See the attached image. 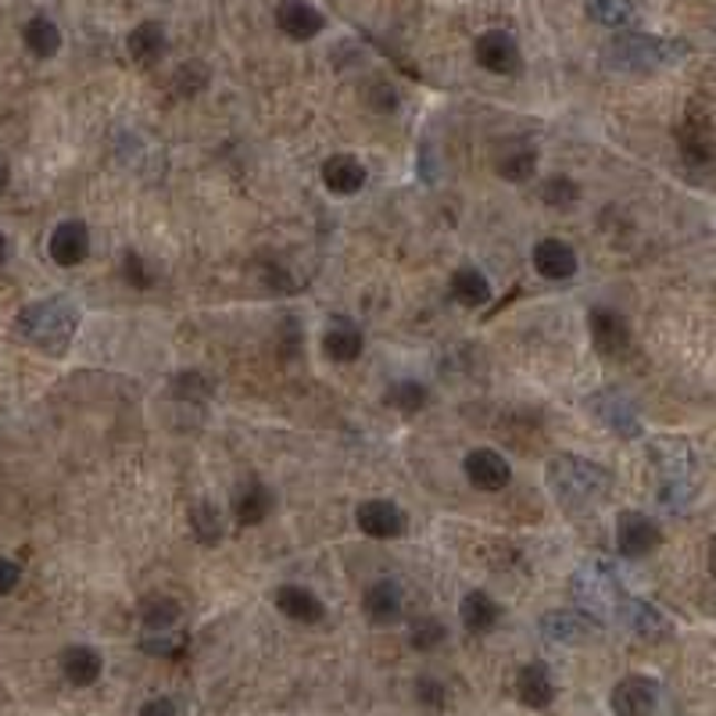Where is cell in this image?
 Here are the masks:
<instances>
[{
	"label": "cell",
	"instance_id": "cell-1",
	"mask_svg": "<svg viewBox=\"0 0 716 716\" xmlns=\"http://www.w3.org/2000/svg\"><path fill=\"white\" fill-rule=\"evenodd\" d=\"M544 477H549L552 498L569 512H592L612 491V473L581 455H555Z\"/></svg>",
	"mask_w": 716,
	"mask_h": 716
},
{
	"label": "cell",
	"instance_id": "cell-2",
	"mask_svg": "<svg viewBox=\"0 0 716 716\" xmlns=\"http://www.w3.org/2000/svg\"><path fill=\"white\" fill-rule=\"evenodd\" d=\"M14 329H19L22 340H29L40 351L65 355L72 337H76V329H79V308L72 305V297H65V294L43 297V301H33V305H25L19 312Z\"/></svg>",
	"mask_w": 716,
	"mask_h": 716
},
{
	"label": "cell",
	"instance_id": "cell-3",
	"mask_svg": "<svg viewBox=\"0 0 716 716\" xmlns=\"http://www.w3.org/2000/svg\"><path fill=\"white\" fill-rule=\"evenodd\" d=\"M687 57V43L666 40V36H649V33H627L606 43L601 51V65L609 72H630V76H649V72L677 65Z\"/></svg>",
	"mask_w": 716,
	"mask_h": 716
},
{
	"label": "cell",
	"instance_id": "cell-4",
	"mask_svg": "<svg viewBox=\"0 0 716 716\" xmlns=\"http://www.w3.org/2000/svg\"><path fill=\"white\" fill-rule=\"evenodd\" d=\"M573 598H577L581 612H587L592 620H616L623 587L606 563H587L573 573Z\"/></svg>",
	"mask_w": 716,
	"mask_h": 716
},
{
	"label": "cell",
	"instance_id": "cell-5",
	"mask_svg": "<svg viewBox=\"0 0 716 716\" xmlns=\"http://www.w3.org/2000/svg\"><path fill=\"white\" fill-rule=\"evenodd\" d=\"M652 458L663 473V501L670 509H681L684 501H692L695 495V458L687 452V444L681 441H659L652 448Z\"/></svg>",
	"mask_w": 716,
	"mask_h": 716
},
{
	"label": "cell",
	"instance_id": "cell-6",
	"mask_svg": "<svg viewBox=\"0 0 716 716\" xmlns=\"http://www.w3.org/2000/svg\"><path fill=\"white\" fill-rule=\"evenodd\" d=\"M473 57H477L480 68L495 72V76H516L523 68L520 43L506 29H487V33H480L477 43H473Z\"/></svg>",
	"mask_w": 716,
	"mask_h": 716
},
{
	"label": "cell",
	"instance_id": "cell-7",
	"mask_svg": "<svg viewBox=\"0 0 716 716\" xmlns=\"http://www.w3.org/2000/svg\"><path fill=\"white\" fill-rule=\"evenodd\" d=\"M355 523L362 530L366 538L372 541H394V538H405L409 520L391 498H366L362 506L355 509Z\"/></svg>",
	"mask_w": 716,
	"mask_h": 716
},
{
	"label": "cell",
	"instance_id": "cell-8",
	"mask_svg": "<svg viewBox=\"0 0 716 716\" xmlns=\"http://www.w3.org/2000/svg\"><path fill=\"white\" fill-rule=\"evenodd\" d=\"M659 523L649 520L644 512H620V520H616V549H620L623 558H644L649 552L659 549Z\"/></svg>",
	"mask_w": 716,
	"mask_h": 716
},
{
	"label": "cell",
	"instance_id": "cell-9",
	"mask_svg": "<svg viewBox=\"0 0 716 716\" xmlns=\"http://www.w3.org/2000/svg\"><path fill=\"white\" fill-rule=\"evenodd\" d=\"M466 480L477 487V491H487V495H495V491H506L509 480H512V466L506 463V455L495 452V448H477V452H469L466 455Z\"/></svg>",
	"mask_w": 716,
	"mask_h": 716
},
{
	"label": "cell",
	"instance_id": "cell-10",
	"mask_svg": "<svg viewBox=\"0 0 716 716\" xmlns=\"http://www.w3.org/2000/svg\"><path fill=\"white\" fill-rule=\"evenodd\" d=\"M587 409H592L601 423H606L612 434H620V437H638L641 434V420H638V409H634V401H630L627 394L620 391H598L592 401H587Z\"/></svg>",
	"mask_w": 716,
	"mask_h": 716
},
{
	"label": "cell",
	"instance_id": "cell-11",
	"mask_svg": "<svg viewBox=\"0 0 716 716\" xmlns=\"http://www.w3.org/2000/svg\"><path fill=\"white\" fill-rule=\"evenodd\" d=\"M659 702V684L644 673H630L620 684L612 687L609 706L616 716H649Z\"/></svg>",
	"mask_w": 716,
	"mask_h": 716
},
{
	"label": "cell",
	"instance_id": "cell-12",
	"mask_svg": "<svg viewBox=\"0 0 716 716\" xmlns=\"http://www.w3.org/2000/svg\"><path fill=\"white\" fill-rule=\"evenodd\" d=\"M587 329H592V344L598 355L620 358L630 348V323L612 308H595L587 315Z\"/></svg>",
	"mask_w": 716,
	"mask_h": 716
},
{
	"label": "cell",
	"instance_id": "cell-13",
	"mask_svg": "<svg viewBox=\"0 0 716 716\" xmlns=\"http://www.w3.org/2000/svg\"><path fill=\"white\" fill-rule=\"evenodd\" d=\"M677 143H681L684 162H692V165H709L713 154H716L709 115L702 111V108H687L684 122H681V129H677Z\"/></svg>",
	"mask_w": 716,
	"mask_h": 716
},
{
	"label": "cell",
	"instance_id": "cell-14",
	"mask_svg": "<svg viewBox=\"0 0 716 716\" xmlns=\"http://www.w3.org/2000/svg\"><path fill=\"white\" fill-rule=\"evenodd\" d=\"M616 620H620L627 630H634V634L644 638V641H659V638L670 634V620L644 598H627L623 595L620 609H616Z\"/></svg>",
	"mask_w": 716,
	"mask_h": 716
},
{
	"label": "cell",
	"instance_id": "cell-15",
	"mask_svg": "<svg viewBox=\"0 0 716 716\" xmlns=\"http://www.w3.org/2000/svg\"><path fill=\"white\" fill-rule=\"evenodd\" d=\"M47 251L57 265H79L86 254H90V229H86V223L79 219H65V223H57L54 226V234L47 240Z\"/></svg>",
	"mask_w": 716,
	"mask_h": 716
},
{
	"label": "cell",
	"instance_id": "cell-16",
	"mask_svg": "<svg viewBox=\"0 0 716 716\" xmlns=\"http://www.w3.org/2000/svg\"><path fill=\"white\" fill-rule=\"evenodd\" d=\"M276 25H280L283 36L301 43V40L319 36L326 29V19H323L319 8L308 4V0H283V4L276 8Z\"/></svg>",
	"mask_w": 716,
	"mask_h": 716
},
{
	"label": "cell",
	"instance_id": "cell-17",
	"mask_svg": "<svg viewBox=\"0 0 716 716\" xmlns=\"http://www.w3.org/2000/svg\"><path fill=\"white\" fill-rule=\"evenodd\" d=\"M530 262H534L538 276H544V280H569V276H577V251H573L566 240L549 237V240L534 243V254H530Z\"/></svg>",
	"mask_w": 716,
	"mask_h": 716
},
{
	"label": "cell",
	"instance_id": "cell-18",
	"mask_svg": "<svg viewBox=\"0 0 716 716\" xmlns=\"http://www.w3.org/2000/svg\"><path fill=\"white\" fill-rule=\"evenodd\" d=\"M272 601H276V609L294 623H308L312 627V623H323V616H326V606L315 598V592H308V587H301V584L276 587Z\"/></svg>",
	"mask_w": 716,
	"mask_h": 716
},
{
	"label": "cell",
	"instance_id": "cell-19",
	"mask_svg": "<svg viewBox=\"0 0 716 716\" xmlns=\"http://www.w3.org/2000/svg\"><path fill=\"white\" fill-rule=\"evenodd\" d=\"M323 183L329 194L351 197L366 186V169L355 154H329L323 162Z\"/></svg>",
	"mask_w": 716,
	"mask_h": 716
},
{
	"label": "cell",
	"instance_id": "cell-20",
	"mask_svg": "<svg viewBox=\"0 0 716 716\" xmlns=\"http://www.w3.org/2000/svg\"><path fill=\"white\" fill-rule=\"evenodd\" d=\"M362 609L377 627H391L401 620V609H405V598H401V587L394 581H377L366 587L362 595Z\"/></svg>",
	"mask_w": 716,
	"mask_h": 716
},
{
	"label": "cell",
	"instance_id": "cell-21",
	"mask_svg": "<svg viewBox=\"0 0 716 716\" xmlns=\"http://www.w3.org/2000/svg\"><path fill=\"white\" fill-rule=\"evenodd\" d=\"M516 698H520L527 709H549L555 702V684H552L549 666L527 663L520 673H516Z\"/></svg>",
	"mask_w": 716,
	"mask_h": 716
},
{
	"label": "cell",
	"instance_id": "cell-22",
	"mask_svg": "<svg viewBox=\"0 0 716 716\" xmlns=\"http://www.w3.org/2000/svg\"><path fill=\"white\" fill-rule=\"evenodd\" d=\"M541 634L555 644H581L592 634V616L573 609H552L541 616Z\"/></svg>",
	"mask_w": 716,
	"mask_h": 716
},
{
	"label": "cell",
	"instance_id": "cell-23",
	"mask_svg": "<svg viewBox=\"0 0 716 716\" xmlns=\"http://www.w3.org/2000/svg\"><path fill=\"white\" fill-rule=\"evenodd\" d=\"M165 47H169V40H165L162 22H140V25H133V33L126 36L129 57H133V62L143 65V68H151V65L162 62Z\"/></svg>",
	"mask_w": 716,
	"mask_h": 716
},
{
	"label": "cell",
	"instance_id": "cell-24",
	"mask_svg": "<svg viewBox=\"0 0 716 716\" xmlns=\"http://www.w3.org/2000/svg\"><path fill=\"white\" fill-rule=\"evenodd\" d=\"M323 351L326 358H334V362H355L358 355H362V329H358L351 319H329L326 334H323Z\"/></svg>",
	"mask_w": 716,
	"mask_h": 716
},
{
	"label": "cell",
	"instance_id": "cell-25",
	"mask_svg": "<svg viewBox=\"0 0 716 716\" xmlns=\"http://www.w3.org/2000/svg\"><path fill=\"white\" fill-rule=\"evenodd\" d=\"M269 512H272V495H269V487H265L262 480H248V484L237 487V495H234V516H237L240 527H258V523H265Z\"/></svg>",
	"mask_w": 716,
	"mask_h": 716
},
{
	"label": "cell",
	"instance_id": "cell-26",
	"mask_svg": "<svg viewBox=\"0 0 716 716\" xmlns=\"http://www.w3.org/2000/svg\"><path fill=\"white\" fill-rule=\"evenodd\" d=\"M100 670H105V659H100V652L90 649V644H72V649L62 652V673L72 687L97 684Z\"/></svg>",
	"mask_w": 716,
	"mask_h": 716
},
{
	"label": "cell",
	"instance_id": "cell-27",
	"mask_svg": "<svg viewBox=\"0 0 716 716\" xmlns=\"http://www.w3.org/2000/svg\"><path fill=\"white\" fill-rule=\"evenodd\" d=\"M458 620H463V627L469 630V634H487V630L498 627L501 606L487 592H469L463 598V606H458Z\"/></svg>",
	"mask_w": 716,
	"mask_h": 716
},
{
	"label": "cell",
	"instance_id": "cell-28",
	"mask_svg": "<svg viewBox=\"0 0 716 716\" xmlns=\"http://www.w3.org/2000/svg\"><path fill=\"white\" fill-rule=\"evenodd\" d=\"M452 297L458 301V305H466V308H480L491 301V283H487V276L480 269H473V265H463V269H455L452 272Z\"/></svg>",
	"mask_w": 716,
	"mask_h": 716
},
{
	"label": "cell",
	"instance_id": "cell-29",
	"mask_svg": "<svg viewBox=\"0 0 716 716\" xmlns=\"http://www.w3.org/2000/svg\"><path fill=\"white\" fill-rule=\"evenodd\" d=\"M22 40H25L29 54H36V57H54L62 51V29H57L47 14H33L22 29Z\"/></svg>",
	"mask_w": 716,
	"mask_h": 716
},
{
	"label": "cell",
	"instance_id": "cell-30",
	"mask_svg": "<svg viewBox=\"0 0 716 716\" xmlns=\"http://www.w3.org/2000/svg\"><path fill=\"white\" fill-rule=\"evenodd\" d=\"M191 534L197 544H219L223 541V512L211 501H194L191 506Z\"/></svg>",
	"mask_w": 716,
	"mask_h": 716
},
{
	"label": "cell",
	"instance_id": "cell-31",
	"mask_svg": "<svg viewBox=\"0 0 716 716\" xmlns=\"http://www.w3.org/2000/svg\"><path fill=\"white\" fill-rule=\"evenodd\" d=\"M426 401H430V391L420 380H398V383L387 387V394H383V405H391L405 415L426 409Z\"/></svg>",
	"mask_w": 716,
	"mask_h": 716
},
{
	"label": "cell",
	"instance_id": "cell-32",
	"mask_svg": "<svg viewBox=\"0 0 716 716\" xmlns=\"http://www.w3.org/2000/svg\"><path fill=\"white\" fill-rule=\"evenodd\" d=\"M534 169H538V154L530 151V148H516V151L501 154L498 176L509 180V183H527L530 176H534Z\"/></svg>",
	"mask_w": 716,
	"mask_h": 716
},
{
	"label": "cell",
	"instance_id": "cell-33",
	"mask_svg": "<svg viewBox=\"0 0 716 716\" xmlns=\"http://www.w3.org/2000/svg\"><path fill=\"white\" fill-rule=\"evenodd\" d=\"M587 14H592L598 25L620 29L634 19V0H587Z\"/></svg>",
	"mask_w": 716,
	"mask_h": 716
},
{
	"label": "cell",
	"instance_id": "cell-34",
	"mask_svg": "<svg viewBox=\"0 0 716 716\" xmlns=\"http://www.w3.org/2000/svg\"><path fill=\"white\" fill-rule=\"evenodd\" d=\"M180 616L183 612L172 598H151L148 606H143L140 620H143V630H176Z\"/></svg>",
	"mask_w": 716,
	"mask_h": 716
},
{
	"label": "cell",
	"instance_id": "cell-35",
	"mask_svg": "<svg viewBox=\"0 0 716 716\" xmlns=\"http://www.w3.org/2000/svg\"><path fill=\"white\" fill-rule=\"evenodd\" d=\"M208 65L205 62H183L176 72H172V90L176 97H197L208 86Z\"/></svg>",
	"mask_w": 716,
	"mask_h": 716
},
{
	"label": "cell",
	"instance_id": "cell-36",
	"mask_svg": "<svg viewBox=\"0 0 716 716\" xmlns=\"http://www.w3.org/2000/svg\"><path fill=\"white\" fill-rule=\"evenodd\" d=\"M183 644H186V638H183L180 627L176 630H143V634H140V649L148 652V655L172 659V655L183 652Z\"/></svg>",
	"mask_w": 716,
	"mask_h": 716
},
{
	"label": "cell",
	"instance_id": "cell-37",
	"mask_svg": "<svg viewBox=\"0 0 716 716\" xmlns=\"http://www.w3.org/2000/svg\"><path fill=\"white\" fill-rule=\"evenodd\" d=\"M444 638H448V630H444V623L437 620V616H420V620H415L412 630H409V644H412V649H420V652H434Z\"/></svg>",
	"mask_w": 716,
	"mask_h": 716
},
{
	"label": "cell",
	"instance_id": "cell-38",
	"mask_svg": "<svg viewBox=\"0 0 716 716\" xmlns=\"http://www.w3.org/2000/svg\"><path fill=\"white\" fill-rule=\"evenodd\" d=\"M577 197H581V186L569 176H549L541 183V200L549 208H569V205H577Z\"/></svg>",
	"mask_w": 716,
	"mask_h": 716
},
{
	"label": "cell",
	"instance_id": "cell-39",
	"mask_svg": "<svg viewBox=\"0 0 716 716\" xmlns=\"http://www.w3.org/2000/svg\"><path fill=\"white\" fill-rule=\"evenodd\" d=\"M415 698H420V706H426L430 713H441L448 706V687H444L437 677H420L415 681Z\"/></svg>",
	"mask_w": 716,
	"mask_h": 716
},
{
	"label": "cell",
	"instance_id": "cell-40",
	"mask_svg": "<svg viewBox=\"0 0 716 716\" xmlns=\"http://www.w3.org/2000/svg\"><path fill=\"white\" fill-rule=\"evenodd\" d=\"M122 276H126L129 286H137V291H148V286L154 283V272L148 269L143 254H137V251H126V258H122Z\"/></svg>",
	"mask_w": 716,
	"mask_h": 716
},
{
	"label": "cell",
	"instance_id": "cell-41",
	"mask_svg": "<svg viewBox=\"0 0 716 716\" xmlns=\"http://www.w3.org/2000/svg\"><path fill=\"white\" fill-rule=\"evenodd\" d=\"M369 105L377 111H394L398 108V90L391 83H372L369 86Z\"/></svg>",
	"mask_w": 716,
	"mask_h": 716
},
{
	"label": "cell",
	"instance_id": "cell-42",
	"mask_svg": "<svg viewBox=\"0 0 716 716\" xmlns=\"http://www.w3.org/2000/svg\"><path fill=\"white\" fill-rule=\"evenodd\" d=\"M19 577H22L19 563H11V558H4V555H0V598H4V595H11L14 587H19Z\"/></svg>",
	"mask_w": 716,
	"mask_h": 716
},
{
	"label": "cell",
	"instance_id": "cell-43",
	"mask_svg": "<svg viewBox=\"0 0 716 716\" xmlns=\"http://www.w3.org/2000/svg\"><path fill=\"white\" fill-rule=\"evenodd\" d=\"M137 716H180V709L172 698H151V702H143Z\"/></svg>",
	"mask_w": 716,
	"mask_h": 716
},
{
	"label": "cell",
	"instance_id": "cell-44",
	"mask_svg": "<svg viewBox=\"0 0 716 716\" xmlns=\"http://www.w3.org/2000/svg\"><path fill=\"white\" fill-rule=\"evenodd\" d=\"M8 183H11V169H8L4 162H0V191H4Z\"/></svg>",
	"mask_w": 716,
	"mask_h": 716
},
{
	"label": "cell",
	"instance_id": "cell-45",
	"mask_svg": "<svg viewBox=\"0 0 716 716\" xmlns=\"http://www.w3.org/2000/svg\"><path fill=\"white\" fill-rule=\"evenodd\" d=\"M4 262H8V237L0 234V269H4Z\"/></svg>",
	"mask_w": 716,
	"mask_h": 716
},
{
	"label": "cell",
	"instance_id": "cell-46",
	"mask_svg": "<svg viewBox=\"0 0 716 716\" xmlns=\"http://www.w3.org/2000/svg\"><path fill=\"white\" fill-rule=\"evenodd\" d=\"M709 573H713V577H716V541L709 544Z\"/></svg>",
	"mask_w": 716,
	"mask_h": 716
}]
</instances>
